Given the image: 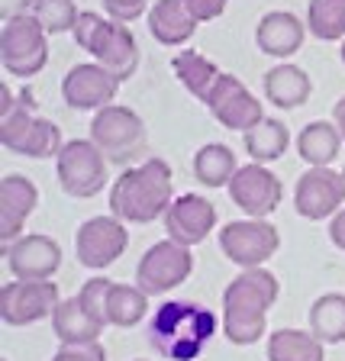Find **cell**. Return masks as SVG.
Returning <instances> with one entry per match:
<instances>
[{
    "label": "cell",
    "instance_id": "cell-1",
    "mask_svg": "<svg viewBox=\"0 0 345 361\" xmlns=\"http://www.w3.org/2000/svg\"><path fill=\"white\" fill-rule=\"evenodd\" d=\"M174 203V178L165 158L149 155L139 165L123 168L110 184V213L123 223H152Z\"/></svg>",
    "mask_w": 345,
    "mask_h": 361
},
{
    "label": "cell",
    "instance_id": "cell-2",
    "mask_svg": "<svg viewBox=\"0 0 345 361\" xmlns=\"http://www.w3.org/2000/svg\"><path fill=\"white\" fill-rule=\"evenodd\" d=\"M281 284L268 268H248L223 290V332L233 345H255L268 329V310L278 303Z\"/></svg>",
    "mask_w": 345,
    "mask_h": 361
},
{
    "label": "cell",
    "instance_id": "cell-3",
    "mask_svg": "<svg viewBox=\"0 0 345 361\" xmlns=\"http://www.w3.org/2000/svg\"><path fill=\"white\" fill-rule=\"evenodd\" d=\"M217 336L213 310L190 300H165L152 313L149 345L165 361H197Z\"/></svg>",
    "mask_w": 345,
    "mask_h": 361
},
{
    "label": "cell",
    "instance_id": "cell-4",
    "mask_svg": "<svg viewBox=\"0 0 345 361\" xmlns=\"http://www.w3.org/2000/svg\"><path fill=\"white\" fill-rule=\"evenodd\" d=\"M71 32H75L78 49L87 52L107 71H113L120 81H129L135 75V68H139V42H135L133 30L126 23L104 20L94 10H81Z\"/></svg>",
    "mask_w": 345,
    "mask_h": 361
},
{
    "label": "cell",
    "instance_id": "cell-5",
    "mask_svg": "<svg viewBox=\"0 0 345 361\" xmlns=\"http://www.w3.org/2000/svg\"><path fill=\"white\" fill-rule=\"evenodd\" d=\"M90 139L113 165L129 168L139 155H145V123L139 113L123 104H110L94 113Z\"/></svg>",
    "mask_w": 345,
    "mask_h": 361
},
{
    "label": "cell",
    "instance_id": "cell-6",
    "mask_svg": "<svg viewBox=\"0 0 345 361\" xmlns=\"http://www.w3.org/2000/svg\"><path fill=\"white\" fill-rule=\"evenodd\" d=\"M0 65L13 78H36L49 65V32L32 13L7 20L0 30Z\"/></svg>",
    "mask_w": 345,
    "mask_h": 361
},
{
    "label": "cell",
    "instance_id": "cell-7",
    "mask_svg": "<svg viewBox=\"0 0 345 361\" xmlns=\"http://www.w3.org/2000/svg\"><path fill=\"white\" fill-rule=\"evenodd\" d=\"M55 171L61 190L75 200H90L107 188V155L94 145V139L65 142V149L55 158Z\"/></svg>",
    "mask_w": 345,
    "mask_h": 361
},
{
    "label": "cell",
    "instance_id": "cell-8",
    "mask_svg": "<svg viewBox=\"0 0 345 361\" xmlns=\"http://www.w3.org/2000/svg\"><path fill=\"white\" fill-rule=\"evenodd\" d=\"M219 248L242 271L265 268L268 258L278 255L281 233L268 219H233V223H226L219 229Z\"/></svg>",
    "mask_w": 345,
    "mask_h": 361
},
{
    "label": "cell",
    "instance_id": "cell-9",
    "mask_svg": "<svg viewBox=\"0 0 345 361\" xmlns=\"http://www.w3.org/2000/svg\"><path fill=\"white\" fill-rule=\"evenodd\" d=\"M190 271H194V255H190L188 245H181L174 239L155 242L139 258L135 287H143L149 297H162V293L174 290L178 284H184L190 278Z\"/></svg>",
    "mask_w": 345,
    "mask_h": 361
},
{
    "label": "cell",
    "instance_id": "cell-10",
    "mask_svg": "<svg viewBox=\"0 0 345 361\" xmlns=\"http://www.w3.org/2000/svg\"><path fill=\"white\" fill-rule=\"evenodd\" d=\"M0 142L7 152L26 158H59V152L65 149L61 129L45 116H32L26 106L0 120Z\"/></svg>",
    "mask_w": 345,
    "mask_h": 361
},
{
    "label": "cell",
    "instance_id": "cell-11",
    "mask_svg": "<svg viewBox=\"0 0 345 361\" xmlns=\"http://www.w3.org/2000/svg\"><path fill=\"white\" fill-rule=\"evenodd\" d=\"M59 303L61 293L52 281H10L0 287V319L7 326H32L49 319Z\"/></svg>",
    "mask_w": 345,
    "mask_h": 361
},
{
    "label": "cell",
    "instance_id": "cell-12",
    "mask_svg": "<svg viewBox=\"0 0 345 361\" xmlns=\"http://www.w3.org/2000/svg\"><path fill=\"white\" fill-rule=\"evenodd\" d=\"M229 200L248 219H268L284 200V184L271 168L252 161V165H242L229 180Z\"/></svg>",
    "mask_w": 345,
    "mask_h": 361
},
{
    "label": "cell",
    "instance_id": "cell-13",
    "mask_svg": "<svg viewBox=\"0 0 345 361\" xmlns=\"http://www.w3.org/2000/svg\"><path fill=\"white\" fill-rule=\"evenodd\" d=\"M129 245V233H126V223L110 216H94L87 223H81L75 235V255L84 268L90 271H104L110 268L116 258L126 252Z\"/></svg>",
    "mask_w": 345,
    "mask_h": 361
},
{
    "label": "cell",
    "instance_id": "cell-14",
    "mask_svg": "<svg viewBox=\"0 0 345 361\" xmlns=\"http://www.w3.org/2000/svg\"><path fill=\"white\" fill-rule=\"evenodd\" d=\"M293 207L303 219H332L345 207V178L332 168H307L293 188Z\"/></svg>",
    "mask_w": 345,
    "mask_h": 361
},
{
    "label": "cell",
    "instance_id": "cell-15",
    "mask_svg": "<svg viewBox=\"0 0 345 361\" xmlns=\"http://www.w3.org/2000/svg\"><path fill=\"white\" fill-rule=\"evenodd\" d=\"M120 78L107 71L97 61H84V65L68 68V75L61 78V97L71 110H104L116 100L120 94Z\"/></svg>",
    "mask_w": 345,
    "mask_h": 361
},
{
    "label": "cell",
    "instance_id": "cell-16",
    "mask_svg": "<svg viewBox=\"0 0 345 361\" xmlns=\"http://www.w3.org/2000/svg\"><path fill=\"white\" fill-rule=\"evenodd\" d=\"M207 110L223 129H236V133H248L265 120L262 104L236 75H219L217 87L207 97Z\"/></svg>",
    "mask_w": 345,
    "mask_h": 361
},
{
    "label": "cell",
    "instance_id": "cell-17",
    "mask_svg": "<svg viewBox=\"0 0 345 361\" xmlns=\"http://www.w3.org/2000/svg\"><path fill=\"white\" fill-rule=\"evenodd\" d=\"M4 258L16 281H52V274L61 268V245L52 235L26 233L4 245Z\"/></svg>",
    "mask_w": 345,
    "mask_h": 361
},
{
    "label": "cell",
    "instance_id": "cell-18",
    "mask_svg": "<svg viewBox=\"0 0 345 361\" xmlns=\"http://www.w3.org/2000/svg\"><path fill=\"white\" fill-rule=\"evenodd\" d=\"M162 219H165L168 239L194 248L217 229V207L200 194H181L174 197V203Z\"/></svg>",
    "mask_w": 345,
    "mask_h": 361
},
{
    "label": "cell",
    "instance_id": "cell-19",
    "mask_svg": "<svg viewBox=\"0 0 345 361\" xmlns=\"http://www.w3.org/2000/svg\"><path fill=\"white\" fill-rule=\"evenodd\" d=\"M39 207V190L26 174H7L0 180V239L10 245L23 235V226Z\"/></svg>",
    "mask_w": 345,
    "mask_h": 361
},
{
    "label": "cell",
    "instance_id": "cell-20",
    "mask_svg": "<svg viewBox=\"0 0 345 361\" xmlns=\"http://www.w3.org/2000/svg\"><path fill=\"white\" fill-rule=\"evenodd\" d=\"M303 36H307V26H303V20L297 13H291V10H271L255 26L258 52L268 55V59H281V61L301 52Z\"/></svg>",
    "mask_w": 345,
    "mask_h": 361
},
{
    "label": "cell",
    "instance_id": "cell-21",
    "mask_svg": "<svg viewBox=\"0 0 345 361\" xmlns=\"http://www.w3.org/2000/svg\"><path fill=\"white\" fill-rule=\"evenodd\" d=\"M310 94H313V81L301 65L281 61V65L265 71V100L274 104L278 110H297L310 100Z\"/></svg>",
    "mask_w": 345,
    "mask_h": 361
},
{
    "label": "cell",
    "instance_id": "cell-22",
    "mask_svg": "<svg viewBox=\"0 0 345 361\" xmlns=\"http://www.w3.org/2000/svg\"><path fill=\"white\" fill-rule=\"evenodd\" d=\"M149 32L155 36V42L178 49L194 39L197 20L190 16L184 0H155L149 10Z\"/></svg>",
    "mask_w": 345,
    "mask_h": 361
},
{
    "label": "cell",
    "instance_id": "cell-23",
    "mask_svg": "<svg viewBox=\"0 0 345 361\" xmlns=\"http://www.w3.org/2000/svg\"><path fill=\"white\" fill-rule=\"evenodd\" d=\"M52 332L61 345H87V342H100L104 323L84 310L81 297H68L52 313Z\"/></svg>",
    "mask_w": 345,
    "mask_h": 361
},
{
    "label": "cell",
    "instance_id": "cell-24",
    "mask_svg": "<svg viewBox=\"0 0 345 361\" xmlns=\"http://www.w3.org/2000/svg\"><path fill=\"white\" fill-rule=\"evenodd\" d=\"M342 142L345 139H342L336 123L313 120L301 129V135H297V155H301L303 165H310V168H329L339 158Z\"/></svg>",
    "mask_w": 345,
    "mask_h": 361
},
{
    "label": "cell",
    "instance_id": "cell-25",
    "mask_svg": "<svg viewBox=\"0 0 345 361\" xmlns=\"http://www.w3.org/2000/svg\"><path fill=\"white\" fill-rule=\"evenodd\" d=\"M171 71L178 75V81L184 84V90H188L190 97L200 100V104H207L210 90L217 87L219 75H223V71H219V68L213 65L207 55L194 52V49L174 55V59H171Z\"/></svg>",
    "mask_w": 345,
    "mask_h": 361
},
{
    "label": "cell",
    "instance_id": "cell-26",
    "mask_svg": "<svg viewBox=\"0 0 345 361\" xmlns=\"http://www.w3.org/2000/svg\"><path fill=\"white\" fill-rule=\"evenodd\" d=\"M239 171L236 152L223 142H207L194 152V178L203 188H229V180Z\"/></svg>",
    "mask_w": 345,
    "mask_h": 361
},
{
    "label": "cell",
    "instance_id": "cell-27",
    "mask_svg": "<svg viewBox=\"0 0 345 361\" xmlns=\"http://www.w3.org/2000/svg\"><path fill=\"white\" fill-rule=\"evenodd\" d=\"M268 361H326V345L307 329H278L268 336Z\"/></svg>",
    "mask_w": 345,
    "mask_h": 361
},
{
    "label": "cell",
    "instance_id": "cell-28",
    "mask_svg": "<svg viewBox=\"0 0 345 361\" xmlns=\"http://www.w3.org/2000/svg\"><path fill=\"white\" fill-rule=\"evenodd\" d=\"M242 145H246V152L252 155V161L268 165V161H278V158L287 152V145H291V129H287L281 120L265 116L255 129L242 133Z\"/></svg>",
    "mask_w": 345,
    "mask_h": 361
},
{
    "label": "cell",
    "instance_id": "cell-29",
    "mask_svg": "<svg viewBox=\"0 0 345 361\" xmlns=\"http://www.w3.org/2000/svg\"><path fill=\"white\" fill-rule=\"evenodd\" d=\"M310 332L323 345L345 342V293H323L310 307Z\"/></svg>",
    "mask_w": 345,
    "mask_h": 361
},
{
    "label": "cell",
    "instance_id": "cell-30",
    "mask_svg": "<svg viewBox=\"0 0 345 361\" xmlns=\"http://www.w3.org/2000/svg\"><path fill=\"white\" fill-rule=\"evenodd\" d=\"M149 313V293L143 287L133 284H116L113 281L110 293H107V323L129 329V326H139Z\"/></svg>",
    "mask_w": 345,
    "mask_h": 361
},
{
    "label": "cell",
    "instance_id": "cell-31",
    "mask_svg": "<svg viewBox=\"0 0 345 361\" xmlns=\"http://www.w3.org/2000/svg\"><path fill=\"white\" fill-rule=\"evenodd\" d=\"M307 32L320 42L345 39V0H310Z\"/></svg>",
    "mask_w": 345,
    "mask_h": 361
},
{
    "label": "cell",
    "instance_id": "cell-32",
    "mask_svg": "<svg viewBox=\"0 0 345 361\" xmlns=\"http://www.w3.org/2000/svg\"><path fill=\"white\" fill-rule=\"evenodd\" d=\"M32 16L42 23V30L49 32V36H59V32L75 30L81 10L75 7V0H36Z\"/></svg>",
    "mask_w": 345,
    "mask_h": 361
},
{
    "label": "cell",
    "instance_id": "cell-33",
    "mask_svg": "<svg viewBox=\"0 0 345 361\" xmlns=\"http://www.w3.org/2000/svg\"><path fill=\"white\" fill-rule=\"evenodd\" d=\"M110 287H113V281L110 278H90L87 284L81 287V303H84V310H87L94 319H100L104 326H110L107 323V293H110Z\"/></svg>",
    "mask_w": 345,
    "mask_h": 361
},
{
    "label": "cell",
    "instance_id": "cell-34",
    "mask_svg": "<svg viewBox=\"0 0 345 361\" xmlns=\"http://www.w3.org/2000/svg\"><path fill=\"white\" fill-rule=\"evenodd\" d=\"M104 10L116 23H133L143 13H149V0H104Z\"/></svg>",
    "mask_w": 345,
    "mask_h": 361
},
{
    "label": "cell",
    "instance_id": "cell-35",
    "mask_svg": "<svg viewBox=\"0 0 345 361\" xmlns=\"http://www.w3.org/2000/svg\"><path fill=\"white\" fill-rule=\"evenodd\" d=\"M52 361H107V348L100 342H87V345H61L52 355Z\"/></svg>",
    "mask_w": 345,
    "mask_h": 361
},
{
    "label": "cell",
    "instance_id": "cell-36",
    "mask_svg": "<svg viewBox=\"0 0 345 361\" xmlns=\"http://www.w3.org/2000/svg\"><path fill=\"white\" fill-rule=\"evenodd\" d=\"M197 23H210V20H219L229 7V0H184Z\"/></svg>",
    "mask_w": 345,
    "mask_h": 361
},
{
    "label": "cell",
    "instance_id": "cell-37",
    "mask_svg": "<svg viewBox=\"0 0 345 361\" xmlns=\"http://www.w3.org/2000/svg\"><path fill=\"white\" fill-rule=\"evenodd\" d=\"M32 7H36V0H0V20H16L23 13H32Z\"/></svg>",
    "mask_w": 345,
    "mask_h": 361
},
{
    "label": "cell",
    "instance_id": "cell-38",
    "mask_svg": "<svg viewBox=\"0 0 345 361\" xmlns=\"http://www.w3.org/2000/svg\"><path fill=\"white\" fill-rule=\"evenodd\" d=\"M329 242L345 252V207L332 216V223H329Z\"/></svg>",
    "mask_w": 345,
    "mask_h": 361
},
{
    "label": "cell",
    "instance_id": "cell-39",
    "mask_svg": "<svg viewBox=\"0 0 345 361\" xmlns=\"http://www.w3.org/2000/svg\"><path fill=\"white\" fill-rule=\"evenodd\" d=\"M0 97H4V104H0V120H4V116H10V113H16L23 106V104H16V100H13V90H10L7 84L0 87Z\"/></svg>",
    "mask_w": 345,
    "mask_h": 361
},
{
    "label": "cell",
    "instance_id": "cell-40",
    "mask_svg": "<svg viewBox=\"0 0 345 361\" xmlns=\"http://www.w3.org/2000/svg\"><path fill=\"white\" fill-rule=\"evenodd\" d=\"M332 123L339 126V133H342V139H345V97H339V104L332 106Z\"/></svg>",
    "mask_w": 345,
    "mask_h": 361
},
{
    "label": "cell",
    "instance_id": "cell-41",
    "mask_svg": "<svg viewBox=\"0 0 345 361\" xmlns=\"http://www.w3.org/2000/svg\"><path fill=\"white\" fill-rule=\"evenodd\" d=\"M339 55H342V65H345V42H342V52H339Z\"/></svg>",
    "mask_w": 345,
    "mask_h": 361
},
{
    "label": "cell",
    "instance_id": "cell-42",
    "mask_svg": "<svg viewBox=\"0 0 345 361\" xmlns=\"http://www.w3.org/2000/svg\"><path fill=\"white\" fill-rule=\"evenodd\" d=\"M342 178H345V168H342Z\"/></svg>",
    "mask_w": 345,
    "mask_h": 361
},
{
    "label": "cell",
    "instance_id": "cell-43",
    "mask_svg": "<svg viewBox=\"0 0 345 361\" xmlns=\"http://www.w3.org/2000/svg\"><path fill=\"white\" fill-rule=\"evenodd\" d=\"M135 361H145V358H135Z\"/></svg>",
    "mask_w": 345,
    "mask_h": 361
},
{
    "label": "cell",
    "instance_id": "cell-44",
    "mask_svg": "<svg viewBox=\"0 0 345 361\" xmlns=\"http://www.w3.org/2000/svg\"><path fill=\"white\" fill-rule=\"evenodd\" d=\"M4 361H7V358H4Z\"/></svg>",
    "mask_w": 345,
    "mask_h": 361
}]
</instances>
